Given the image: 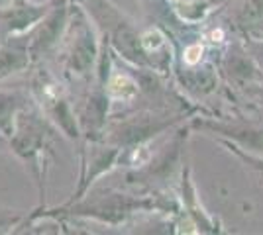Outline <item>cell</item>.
I'll return each instance as SVG.
<instances>
[{"mask_svg": "<svg viewBox=\"0 0 263 235\" xmlns=\"http://www.w3.org/2000/svg\"><path fill=\"white\" fill-rule=\"evenodd\" d=\"M198 53H200V47H197V45L191 47V49L186 51V61H189V63H195L198 59Z\"/></svg>", "mask_w": 263, "mask_h": 235, "instance_id": "6da1fadb", "label": "cell"}]
</instances>
